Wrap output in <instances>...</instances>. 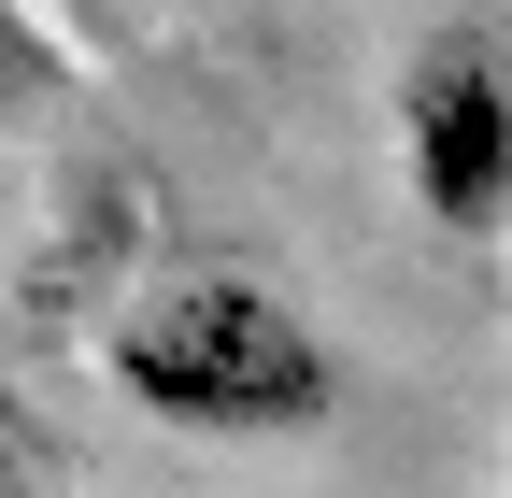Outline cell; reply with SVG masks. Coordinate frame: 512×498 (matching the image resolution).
I'll use <instances>...</instances> for the list:
<instances>
[{
  "instance_id": "2",
  "label": "cell",
  "mask_w": 512,
  "mask_h": 498,
  "mask_svg": "<svg viewBox=\"0 0 512 498\" xmlns=\"http://www.w3.org/2000/svg\"><path fill=\"white\" fill-rule=\"evenodd\" d=\"M399 185L456 257H484L512 228V86H498V43L470 15L427 29L413 72H399Z\"/></svg>"
},
{
  "instance_id": "4",
  "label": "cell",
  "mask_w": 512,
  "mask_h": 498,
  "mask_svg": "<svg viewBox=\"0 0 512 498\" xmlns=\"http://www.w3.org/2000/svg\"><path fill=\"white\" fill-rule=\"evenodd\" d=\"M0 498H57V442L29 399H0Z\"/></svg>"
},
{
  "instance_id": "3",
  "label": "cell",
  "mask_w": 512,
  "mask_h": 498,
  "mask_svg": "<svg viewBox=\"0 0 512 498\" xmlns=\"http://www.w3.org/2000/svg\"><path fill=\"white\" fill-rule=\"evenodd\" d=\"M29 100H57V43L29 0H0V114H29Z\"/></svg>"
},
{
  "instance_id": "1",
  "label": "cell",
  "mask_w": 512,
  "mask_h": 498,
  "mask_svg": "<svg viewBox=\"0 0 512 498\" xmlns=\"http://www.w3.org/2000/svg\"><path fill=\"white\" fill-rule=\"evenodd\" d=\"M100 370L128 385V413L185 427V442H299V427L342 413V356H328V328H313L285 285L228 271V257L157 271V285L100 328Z\"/></svg>"
}]
</instances>
